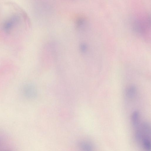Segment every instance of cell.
<instances>
[{
	"mask_svg": "<svg viewBox=\"0 0 151 151\" xmlns=\"http://www.w3.org/2000/svg\"><path fill=\"white\" fill-rule=\"evenodd\" d=\"M139 115L138 112L134 111L131 116V123L134 129H137L139 127Z\"/></svg>",
	"mask_w": 151,
	"mask_h": 151,
	"instance_id": "cell-1",
	"label": "cell"
},
{
	"mask_svg": "<svg viewBox=\"0 0 151 151\" xmlns=\"http://www.w3.org/2000/svg\"><path fill=\"white\" fill-rule=\"evenodd\" d=\"M136 87L134 85L129 86L126 91V96L130 99L133 98L136 96Z\"/></svg>",
	"mask_w": 151,
	"mask_h": 151,
	"instance_id": "cell-2",
	"label": "cell"
},
{
	"mask_svg": "<svg viewBox=\"0 0 151 151\" xmlns=\"http://www.w3.org/2000/svg\"><path fill=\"white\" fill-rule=\"evenodd\" d=\"M144 148L146 150L150 151L151 149L150 137L147 136H143L142 141Z\"/></svg>",
	"mask_w": 151,
	"mask_h": 151,
	"instance_id": "cell-3",
	"label": "cell"
},
{
	"mask_svg": "<svg viewBox=\"0 0 151 151\" xmlns=\"http://www.w3.org/2000/svg\"><path fill=\"white\" fill-rule=\"evenodd\" d=\"M86 19L83 16H79L77 17L75 19L76 25L77 28L82 27L84 24Z\"/></svg>",
	"mask_w": 151,
	"mask_h": 151,
	"instance_id": "cell-4",
	"label": "cell"
},
{
	"mask_svg": "<svg viewBox=\"0 0 151 151\" xmlns=\"http://www.w3.org/2000/svg\"><path fill=\"white\" fill-rule=\"evenodd\" d=\"M81 147L84 150L91 151L93 149V147L92 145L87 142H82L81 144Z\"/></svg>",
	"mask_w": 151,
	"mask_h": 151,
	"instance_id": "cell-5",
	"label": "cell"
},
{
	"mask_svg": "<svg viewBox=\"0 0 151 151\" xmlns=\"http://www.w3.org/2000/svg\"><path fill=\"white\" fill-rule=\"evenodd\" d=\"M24 90L25 93L29 96H32L34 93V89L31 86H27L25 87Z\"/></svg>",
	"mask_w": 151,
	"mask_h": 151,
	"instance_id": "cell-6",
	"label": "cell"
},
{
	"mask_svg": "<svg viewBox=\"0 0 151 151\" xmlns=\"http://www.w3.org/2000/svg\"><path fill=\"white\" fill-rule=\"evenodd\" d=\"M87 49V46L84 43L81 44L80 45V49L82 52H86Z\"/></svg>",
	"mask_w": 151,
	"mask_h": 151,
	"instance_id": "cell-7",
	"label": "cell"
},
{
	"mask_svg": "<svg viewBox=\"0 0 151 151\" xmlns=\"http://www.w3.org/2000/svg\"></svg>",
	"mask_w": 151,
	"mask_h": 151,
	"instance_id": "cell-8",
	"label": "cell"
}]
</instances>
